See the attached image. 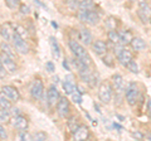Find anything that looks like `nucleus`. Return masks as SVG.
I'll return each mask as SVG.
<instances>
[{
    "label": "nucleus",
    "instance_id": "obj_1",
    "mask_svg": "<svg viewBox=\"0 0 151 141\" xmlns=\"http://www.w3.org/2000/svg\"><path fill=\"white\" fill-rule=\"evenodd\" d=\"M68 48L72 52L73 57L81 59L82 62H84L88 65H92V58H91V55H89L88 50L86 49V45H83L79 40L74 39V38L68 39Z\"/></svg>",
    "mask_w": 151,
    "mask_h": 141
},
{
    "label": "nucleus",
    "instance_id": "obj_2",
    "mask_svg": "<svg viewBox=\"0 0 151 141\" xmlns=\"http://www.w3.org/2000/svg\"><path fill=\"white\" fill-rule=\"evenodd\" d=\"M78 19L88 25H97L101 20V15L96 9H79L77 12Z\"/></svg>",
    "mask_w": 151,
    "mask_h": 141
},
{
    "label": "nucleus",
    "instance_id": "obj_3",
    "mask_svg": "<svg viewBox=\"0 0 151 141\" xmlns=\"http://www.w3.org/2000/svg\"><path fill=\"white\" fill-rule=\"evenodd\" d=\"M125 100L129 103V106L135 107L137 101L140 100V90L139 84L136 82H130L125 88Z\"/></svg>",
    "mask_w": 151,
    "mask_h": 141
},
{
    "label": "nucleus",
    "instance_id": "obj_4",
    "mask_svg": "<svg viewBox=\"0 0 151 141\" xmlns=\"http://www.w3.org/2000/svg\"><path fill=\"white\" fill-rule=\"evenodd\" d=\"M112 95H113V88L110 82L103 81L100 86H98V100L105 105H108L112 101Z\"/></svg>",
    "mask_w": 151,
    "mask_h": 141
},
{
    "label": "nucleus",
    "instance_id": "obj_5",
    "mask_svg": "<svg viewBox=\"0 0 151 141\" xmlns=\"http://www.w3.org/2000/svg\"><path fill=\"white\" fill-rule=\"evenodd\" d=\"M29 95L34 101H40L44 96V83L40 78H34L29 86Z\"/></svg>",
    "mask_w": 151,
    "mask_h": 141
},
{
    "label": "nucleus",
    "instance_id": "obj_6",
    "mask_svg": "<svg viewBox=\"0 0 151 141\" xmlns=\"http://www.w3.org/2000/svg\"><path fill=\"white\" fill-rule=\"evenodd\" d=\"M12 44L14 47V49H15V52L18 54H28L29 53V44L27 43V39H23L22 37H19L18 34H14L13 39H12Z\"/></svg>",
    "mask_w": 151,
    "mask_h": 141
},
{
    "label": "nucleus",
    "instance_id": "obj_7",
    "mask_svg": "<svg viewBox=\"0 0 151 141\" xmlns=\"http://www.w3.org/2000/svg\"><path fill=\"white\" fill-rule=\"evenodd\" d=\"M9 122H10V125L18 131H24V130H28V127H29V120L23 114L12 116Z\"/></svg>",
    "mask_w": 151,
    "mask_h": 141
},
{
    "label": "nucleus",
    "instance_id": "obj_8",
    "mask_svg": "<svg viewBox=\"0 0 151 141\" xmlns=\"http://www.w3.org/2000/svg\"><path fill=\"white\" fill-rule=\"evenodd\" d=\"M55 111L57 114L59 115V117H62V119H67L70 114V102L67 97H62L58 100L55 105Z\"/></svg>",
    "mask_w": 151,
    "mask_h": 141
},
{
    "label": "nucleus",
    "instance_id": "obj_9",
    "mask_svg": "<svg viewBox=\"0 0 151 141\" xmlns=\"http://www.w3.org/2000/svg\"><path fill=\"white\" fill-rule=\"evenodd\" d=\"M111 84H112V88L115 91L116 96H117V100H120V96L124 93L125 95V84H124V78L120 73H116L112 76L111 79Z\"/></svg>",
    "mask_w": 151,
    "mask_h": 141
},
{
    "label": "nucleus",
    "instance_id": "obj_10",
    "mask_svg": "<svg viewBox=\"0 0 151 141\" xmlns=\"http://www.w3.org/2000/svg\"><path fill=\"white\" fill-rule=\"evenodd\" d=\"M47 103H48L49 107H55L57 102L60 98V93L58 91V88H57L55 84H50L48 87V90H47Z\"/></svg>",
    "mask_w": 151,
    "mask_h": 141
},
{
    "label": "nucleus",
    "instance_id": "obj_11",
    "mask_svg": "<svg viewBox=\"0 0 151 141\" xmlns=\"http://www.w3.org/2000/svg\"><path fill=\"white\" fill-rule=\"evenodd\" d=\"M115 55H116L117 62H119L120 64H122L124 67H126V64L134 59V53H132V50L127 49L125 45L122 47V48H121L119 52H117Z\"/></svg>",
    "mask_w": 151,
    "mask_h": 141
},
{
    "label": "nucleus",
    "instance_id": "obj_12",
    "mask_svg": "<svg viewBox=\"0 0 151 141\" xmlns=\"http://www.w3.org/2000/svg\"><path fill=\"white\" fill-rule=\"evenodd\" d=\"M0 59H1V62H3L4 67H5L8 73L14 74L18 70V64L15 62V59L12 58L10 55H8L5 53H3V52H0Z\"/></svg>",
    "mask_w": 151,
    "mask_h": 141
},
{
    "label": "nucleus",
    "instance_id": "obj_13",
    "mask_svg": "<svg viewBox=\"0 0 151 141\" xmlns=\"http://www.w3.org/2000/svg\"><path fill=\"white\" fill-rule=\"evenodd\" d=\"M70 136H72V140H76V141H83V140H87V139L91 137V132H89L88 126L81 124L77 129H76L74 132L70 134Z\"/></svg>",
    "mask_w": 151,
    "mask_h": 141
},
{
    "label": "nucleus",
    "instance_id": "obj_14",
    "mask_svg": "<svg viewBox=\"0 0 151 141\" xmlns=\"http://www.w3.org/2000/svg\"><path fill=\"white\" fill-rule=\"evenodd\" d=\"M77 40H79L83 45H91L93 43V35L87 28H79L77 32Z\"/></svg>",
    "mask_w": 151,
    "mask_h": 141
},
{
    "label": "nucleus",
    "instance_id": "obj_15",
    "mask_svg": "<svg viewBox=\"0 0 151 141\" xmlns=\"http://www.w3.org/2000/svg\"><path fill=\"white\" fill-rule=\"evenodd\" d=\"M14 34H15V32H14L13 24H10V23H4V24L0 25V35H1V38L5 42L12 43Z\"/></svg>",
    "mask_w": 151,
    "mask_h": 141
},
{
    "label": "nucleus",
    "instance_id": "obj_16",
    "mask_svg": "<svg viewBox=\"0 0 151 141\" xmlns=\"http://www.w3.org/2000/svg\"><path fill=\"white\" fill-rule=\"evenodd\" d=\"M91 47H92L93 53L96 55H100V57H102L103 54H106L108 52V44L102 39L93 40V43L91 44Z\"/></svg>",
    "mask_w": 151,
    "mask_h": 141
},
{
    "label": "nucleus",
    "instance_id": "obj_17",
    "mask_svg": "<svg viewBox=\"0 0 151 141\" xmlns=\"http://www.w3.org/2000/svg\"><path fill=\"white\" fill-rule=\"evenodd\" d=\"M1 91L5 93V95H6L9 98H10L13 102L20 101V93H19V91H18L17 87L12 86V84H6V86H4V87L1 88Z\"/></svg>",
    "mask_w": 151,
    "mask_h": 141
},
{
    "label": "nucleus",
    "instance_id": "obj_18",
    "mask_svg": "<svg viewBox=\"0 0 151 141\" xmlns=\"http://www.w3.org/2000/svg\"><path fill=\"white\" fill-rule=\"evenodd\" d=\"M129 45L131 47L132 52H136V53H139V52H142V50L146 49V42L142 38H140V37H134V38L131 39Z\"/></svg>",
    "mask_w": 151,
    "mask_h": 141
},
{
    "label": "nucleus",
    "instance_id": "obj_19",
    "mask_svg": "<svg viewBox=\"0 0 151 141\" xmlns=\"http://www.w3.org/2000/svg\"><path fill=\"white\" fill-rule=\"evenodd\" d=\"M62 87H63V91L65 95H72V92L77 88V86H76V83L73 82V77L72 76H68L64 78V81L62 82Z\"/></svg>",
    "mask_w": 151,
    "mask_h": 141
},
{
    "label": "nucleus",
    "instance_id": "obj_20",
    "mask_svg": "<svg viewBox=\"0 0 151 141\" xmlns=\"http://www.w3.org/2000/svg\"><path fill=\"white\" fill-rule=\"evenodd\" d=\"M0 52H3V53H5V54H8V55H10L12 58H14L15 59V49H14V47H13V44H9V42H1L0 43Z\"/></svg>",
    "mask_w": 151,
    "mask_h": 141
},
{
    "label": "nucleus",
    "instance_id": "obj_21",
    "mask_svg": "<svg viewBox=\"0 0 151 141\" xmlns=\"http://www.w3.org/2000/svg\"><path fill=\"white\" fill-rule=\"evenodd\" d=\"M67 127H68V131H69V134H72L76 131V129L78 127L79 125H81V121H79L78 117H76V116H68L67 117Z\"/></svg>",
    "mask_w": 151,
    "mask_h": 141
},
{
    "label": "nucleus",
    "instance_id": "obj_22",
    "mask_svg": "<svg viewBox=\"0 0 151 141\" xmlns=\"http://www.w3.org/2000/svg\"><path fill=\"white\" fill-rule=\"evenodd\" d=\"M107 38H108V42H110V43H111L112 45L121 44V40H120V34H119V30H117V29L108 30V32H107Z\"/></svg>",
    "mask_w": 151,
    "mask_h": 141
},
{
    "label": "nucleus",
    "instance_id": "obj_23",
    "mask_svg": "<svg viewBox=\"0 0 151 141\" xmlns=\"http://www.w3.org/2000/svg\"><path fill=\"white\" fill-rule=\"evenodd\" d=\"M49 44H50L52 52H53V55L55 58H59L60 57V45L58 43V40L55 39V37H49Z\"/></svg>",
    "mask_w": 151,
    "mask_h": 141
},
{
    "label": "nucleus",
    "instance_id": "obj_24",
    "mask_svg": "<svg viewBox=\"0 0 151 141\" xmlns=\"http://www.w3.org/2000/svg\"><path fill=\"white\" fill-rule=\"evenodd\" d=\"M12 106H13V101L3 91H0V109L10 110Z\"/></svg>",
    "mask_w": 151,
    "mask_h": 141
},
{
    "label": "nucleus",
    "instance_id": "obj_25",
    "mask_svg": "<svg viewBox=\"0 0 151 141\" xmlns=\"http://www.w3.org/2000/svg\"><path fill=\"white\" fill-rule=\"evenodd\" d=\"M119 34H120V40L122 45H129L131 39L134 38L130 30H119Z\"/></svg>",
    "mask_w": 151,
    "mask_h": 141
},
{
    "label": "nucleus",
    "instance_id": "obj_26",
    "mask_svg": "<svg viewBox=\"0 0 151 141\" xmlns=\"http://www.w3.org/2000/svg\"><path fill=\"white\" fill-rule=\"evenodd\" d=\"M14 32L15 34H18L19 37H22L23 39H27L28 38V30L24 25L22 24H14Z\"/></svg>",
    "mask_w": 151,
    "mask_h": 141
},
{
    "label": "nucleus",
    "instance_id": "obj_27",
    "mask_svg": "<svg viewBox=\"0 0 151 141\" xmlns=\"http://www.w3.org/2000/svg\"><path fill=\"white\" fill-rule=\"evenodd\" d=\"M65 5L69 12L77 13L79 10V0H65Z\"/></svg>",
    "mask_w": 151,
    "mask_h": 141
},
{
    "label": "nucleus",
    "instance_id": "obj_28",
    "mask_svg": "<svg viewBox=\"0 0 151 141\" xmlns=\"http://www.w3.org/2000/svg\"><path fill=\"white\" fill-rule=\"evenodd\" d=\"M10 117H12L10 111L5 110V109H0V124H3V122H9L10 121Z\"/></svg>",
    "mask_w": 151,
    "mask_h": 141
},
{
    "label": "nucleus",
    "instance_id": "obj_29",
    "mask_svg": "<svg viewBox=\"0 0 151 141\" xmlns=\"http://www.w3.org/2000/svg\"><path fill=\"white\" fill-rule=\"evenodd\" d=\"M102 62L105 63L107 67H113V64H115V59H113V55L107 52L106 54L102 55Z\"/></svg>",
    "mask_w": 151,
    "mask_h": 141
},
{
    "label": "nucleus",
    "instance_id": "obj_30",
    "mask_svg": "<svg viewBox=\"0 0 151 141\" xmlns=\"http://www.w3.org/2000/svg\"><path fill=\"white\" fill-rule=\"evenodd\" d=\"M125 68H126V69H129L131 73H135V74L140 72V69H139V64L136 63V60H135V59H132L131 62L127 63Z\"/></svg>",
    "mask_w": 151,
    "mask_h": 141
},
{
    "label": "nucleus",
    "instance_id": "obj_31",
    "mask_svg": "<svg viewBox=\"0 0 151 141\" xmlns=\"http://www.w3.org/2000/svg\"><path fill=\"white\" fill-rule=\"evenodd\" d=\"M5 1V5L10 9V10H17L19 9V5H20V0H4Z\"/></svg>",
    "mask_w": 151,
    "mask_h": 141
},
{
    "label": "nucleus",
    "instance_id": "obj_32",
    "mask_svg": "<svg viewBox=\"0 0 151 141\" xmlns=\"http://www.w3.org/2000/svg\"><path fill=\"white\" fill-rule=\"evenodd\" d=\"M105 27L107 28L108 30H113V29H117V20L115 18H108L106 19V23H105Z\"/></svg>",
    "mask_w": 151,
    "mask_h": 141
},
{
    "label": "nucleus",
    "instance_id": "obj_33",
    "mask_svg": "<svg viewBox=\"0 0 151 141\" xmlns=\"http://www.w3.org/2000/svg\"><path fill=\"white\" fill-rule=\"evenodd\" d=\"M94 1L93 0H79V9H93Z\"/></svg>",
    "mask_w": 151,
    "mask_h": 141
},
{
    "label": "nucleus",
    "instance_id": "obj_34",
    "mask_svg": "<svg viewBox=\"0 0 151 141\" xmlns=\"http://www.w3.org/2000/svg\"><path fill=\"white\" fill-rule=\"evenodd\" d=\"M18 137L19 140H27V141H30L33 140V135H30L29 132H28V130H24V131H19L18 132Z\"/></svg>",
    "mask_w": 151,
    "mask_h": 141
},
{
    "label": "nucleus",
    "instance_id": "obj_35",
    "mask_svg": "<svg viewBox=\"0 0 151 141\" xmlns=\"http://www.w3.org/2000/svg\"><path fill=\"white\" fill-rule=\"evenodd\" d=\"M48 139V135H47L44 131H37V132L33 135V140H37V141H45Z\"/></svg>",
    "mask_w": 151,
    "mask_h": 141
},
{
    "label": "nucleus",
    "instance_id": "obj_36",
    "mask_svg": "<svg viewBox=\"0 0 151 141\" xmlns=\"http://www.w3.org/2000/svg\"><path fill=\"white\" fill-rule=\"evenodd\" d=\"M70 96H72V101L74 103H78V105H79V103H82V95L78 92L77 88H76V90L72 92V95H70Z\"/></svg>",
    "mask_w": 151,
    "mask_h": 141
},
{
    "label": "nucleus",
    "instance_id": "obj_37",
    "mask_svg": "<svg viewBox=\"0 0 151 141\" xmlns=\"http://www.w3.org/2000/svg\"><path fill=\"white\" fill-rule=\"evenodd\" d=\"M18 10L23 15H29L30 12H32V10H30V8L28 6L27 4H20V5H19V9H18Z\"/></svg>",
    "mask_w": 151,
    "mask_h": 141
},
{
    "label": "nucleus",
    "instance_id": "obj_38",
    "mask_svg": "<svg viewBox=\"0 0 151 141\" xmlns=\"http://www.w3.org/2000/svg\"><path fill=\"white\" fill-rule=\"evenodd\" d=\"M45 69L48 70L49 73H53L55 70V65L53 62H50V60H48V62H45Z\"/></svg>",
    "mask_w": 151,
    "mask_h": 141
},
{
    "label": "nucleus",
    "instance_id": "obj_39",
    "mask_svg": "<svg viewBox=\"0 0 151 141\" xmlns=\"http://www.w3.org/2000/svg\"><path fill=\"white\" fill-rule=\"evenodd\" d=\"M6 139H8V132L5 127L0 124V140H6Z\"/></svg>",
    "mask_w": 151,
    "mask_h": 141
},
{
    "label": "nucleus",
    "instance_id": "obj_40",
    "mask_svg": "<svg viewBox=\"0 0 151 141\" xmlns=\"http://www.w3.org/2000/svg\"><path fill=\"white\" fill-rule=\"evenodd\" d=\"M6 74H8V72H6V69H5V67H4V64H3V62H1V59H0V78H5L6 77Z\"/></svg>",
    "mask_w": 151,
    "mask_h": 141
},
{
    "label": "nucleus",
    "instance_id": "obj_41",
    "mask_svg": "<svg viewBox=\"0 0 151 141\" xmlns=\"http://www.w3.org/2000/svg\"><path fill=\"white\" fill-rule=\"evenodd\" d=\"M131 136L134 139H137V140H142L145 137V135L142 132H139V131H136V132H131Z\"/></svg>",
    "mask_w": 151,
    "mask_h": 141
},
{
    "label": "nucleus",
    "instance_id": "obj_42",
    "mask_svg": "<svg viewBox=\"0 0 151 141\" xmlns=\"http://www.w3.org/2000/svg\"><path fill=\"white\" fill-rule=\"evenodd\" d=\"M10 114H12V116H15V115H19V114H22L20 112V109H18V107H14V106H12L10 107Z\"/></svg>",
    "mask_w": 151,
    "mask_h": 141
},
{
    "label": "nucleus",
    "instance_id": "obj_43",
    "mask_svg": "<svg viewBox=\"0 0 151 141\" xmlns=\"http://www.w3.org/2000/svg\"><path fill=\"white\" fill-rule=\"evenodd\" d=\"M63 67L65 68V70H68V72H70V67H69V63H68V59H64L63 60Z\"/></svg>",
    "mask_w": 151,
    "mask_h": 141
},
{
    "label": "nucleus",
    "instance_id": "obj_44",
    "mask_svg": "<svg viewBox=\"0 0 151 141\" xmlns=\"http://www.w3.org/2000/svg\"><path fill=\"white\" fill-rule=\"evenodd\" d=\"M34 3L35 4H38V5H39V6H42V8H44V9H47V6L44 5V4L43 3H42V1H39V0H34Z\"/></svg>",
    "mask_w": 151,
    "mask_h": 141
},
{
    "label": "nucleus",
    "instance_id": "obj_45",
    "mask_svg": "<svg viewBox=\"0 0 151 141\" xmlns=\"http://www.w3.org/2000/svg\"><path fill=\"white\" fill-rule=\"evenodd\" d=\"M146 110H147V114H150V112H151V100L147 101V109H146Z\"/></svg>",
    "mask_w": 151,
    "mask_h": 141
},
{
    "label": "nucleus",
    "instance_id": "obj_46",
    "mask_svg": "<svg viewBox=\"0 0 151 141\" xmlns=\"http://www.w3.org/2000/svg\"><path fill=\"white\" fill-rule=\"evenodd\" d=\"M52 25H53L54 28H57V27H58V25H57V23H54V22H52Z\"/></svg>",
    "mask_w": 151,
    "mask_h": 141
},
{
    "label": "nucleus",
    "instance_id": "obj_47",
    "mask_svg": "<svg viewBox=\"0 0 151 141\" xmlns=\"http://www.w3.org/2000/svg\"><path fill=\"white\" fill-rule=\"evenodd\" d=\"M131 1H134V3H135V1H137V0H131Z\"/></svg>",
    "mask_w": 151,
    "mask_h": 141
},
{
    "label": "nucleus",
    "instance_id": "obj_48",
    "mask_svg": "<svg viewBox=\"0 0 151 141\" xmlns=\"http://www.w3.org/2000/svg\"><path fill=\"white\" fill-rule=\"evenodd\" d=\"M149 116H150V119H151V112H150V114H149Z\"/></svg>",
    "mask_w": 151,
    "mask_h": 141
}]
</instances>
